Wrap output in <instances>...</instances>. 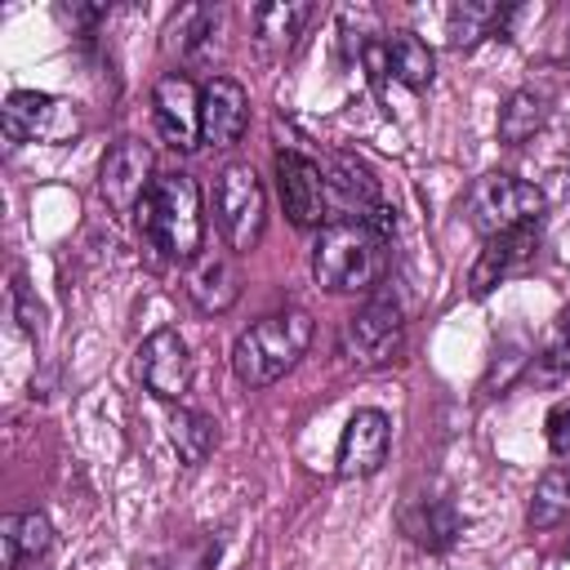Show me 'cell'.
<instances>
[{
    "label": "cell",
    "instance_id": "cell-1",
    "mask_svg": "<svg viewBox=\"0 0 570 570\" xmlns=\"http://www.w3.org/2000/svg\"><path fill=\"white\" fill-rule=\"evenodd\" d=\"M142 236L169 258V263H196L205 240V214H200V187L191 174H160L147 200L138 205Z\"/></svg>",
    "mask_w": 570,
    "mask_h": 570
},
{
    "label": "cell",
    "instance_id": "cell-2",
    "mask_svg": "<svg viewBox=\"0 0 570 570\" xmlns=\"http://www.w3.org/2000/svg\"><path fill=\"white\" fill-rule=\"evenodd\" d=\"M387 240L374 236L365 223L356 218H334L316 232L312 245V276L316 285L334 289V294H356V289H374L387 272Z\"/></svg>",
    "mask_w": 570,
    "mask_h": 570
},
{
    "label": "cell",
    "instance_id": "cell-3",
    "mask_svg": "<svg viewBox=\"0 0 570 570\" xmlns=\"http://www.w3.org/2000/svg\"><path fill=\"white\" fill-rule=\"evenodd\" d=\"M312 343V316L303 307H285V312H267L258 316L249 330L236 334L232 343V370L240 383L249 387H267L281 374H289L298 365V356Z\"/></svg>",
    "mask_w": 570,
    "mask_h": 570
},
{
    "label": "cell",
    "instance_id": "cell-4",
    "mask_svg": "<svg viewBox=\"0 0 570 570\" xmlns=\"http://www.w3.org/2000/svg\"><path fill=\"white\" fill-rule=\"evenodd\" d=\"M543 209H548V200H543V191H539L534 183L494 169V174H485V178L472 183L463 214H468V227H472L481 240H490V236H499V232L539 223Z\"/></svg>",
    "mask_w": 570,
    "mask_h": 570
},
{
    "label": "cell",
    "instance_id": "cell-5",
    "mask_svg": "<svg viewBox=\"0 0 570 570\" xmlns=\"http://www.w3.org/2000/svg\"><path fill=\"white\" fill-rule=\"evenodd\" d=\"M214 218H218L223 240L236 254H249L258 245L263 223H267V191H263L258 174L245 160H232V165L218 169V178H214Z\"/></svg>",
    "mask_w": 570,
    "mask_h": 570
},
{
    "label": "cell",
    "instance_id": "cell-6",
    "mask_svg": "<svg viewBox=\"0 0 570 570\" xmlns=\"http://www.w3.org/2000/svg\"><path fill=\"white\" fill-rule=\"evenodd\" d=\"M401 347H405V321H401L396 294H387V289H379L365 307H356L343 321V352L361 370L392 365L401 356Z\"/></svg>",
    "mask_w": 570,
    "mask_h": 570
},
{
    "label": "cell",
    "instance_id": "cell-7",
    "mask_svg": "<svg viewBox=\"0 0 570 570\" xmlns=\"http://www.w3.org/2000/svg\"><path fill=\"white\" fill-rule=\"evenodd\" d=\"M156 187V151L142 138H120L107 147L98 165V191L116 214H138L147 191Z\"/></svg>",
    "mask_w": 570,
    "mask_h": 570
},
{
    "label": "cell",
    "instance_id": "cell-8",
    "mask_svg": "<svg viewBox=\"0 0 570 570\" xmlns=\"http://www.w3.org/2000/svg\"><path fill=\"white\" fill-rule=\"evenodd\" d=\"M4 138L9 142H67L80 129V116L71 102L53 98V94H36V89H13L4 98Z\"/></svg>",
    "mask_w": 570,
    "mask_h": 570
},
{
    "label": "cell",
    "instance_id": "cell-9",
    "mask_svg": "<svg viewBox=\"0 0 570 570\" xmlns=\"http://www.w3.org/2000/svg\"><path fill=\"white\" fill-rule=\"evenodd\" d=\"M276 187H281V205L289 214L294 227H325L330 218V183L325 169L303 156V151H276Z\"/></svg>",
    "mask_w": 570,
    "mask_h": 570
},
{
    "label": "cell",
    "instance_id": "cell-10",
    "mask_svg": "<svg viewBox=\"0 0 570 570\" xmlns=\"http://www.w3.org/2000/svg\"><path fill=\"white\" fill-rule=\"evenodd\" d=\"M138 379L151 396L160 401H183L187 383H191V356H187V343L178 330H151L142 343H138Z\"/></svg>",
    "mask_w": 570,
    "mask_h": 570
},
{
    "label": "cell",
    "instance_id": "cell-11",
    "mask_svg": "<svg viewBox=\"0 0 570 570\" xmlns=\"http://www.w3.org/2000/svg\"><path fill=\"white\" fill-rule=\"evenodd\" d=\"M387 450H392V423H387V414L374 410V405H361L343 423V436H338V476L343 481L374 476L387 463Z\"/></svg>",
    "mask_w": 570,
    "mask_h": 570
},
{
    "label": "cell",
    "instance_id": "cell-12",
    "mask_svg": "<svg viewBox=\"0 0 570 570\" xmlns=\"http://www.w3.org/2000/svg\"><path fill=\"white\" fill-rule=\"evenodd\" d=\"M249 125V94L232 76H214L200 89V142L214 151H227L245 138Z\"/></svg>",
    "mask_w": 570,
    "mask_h": 570
},
{
    "label": "cell",
    "instance_id": "cell-13",
    "mask_svg": "<svg viewBox=\"0 0 570 570\" xmlns=\"http://www.w3.org/2000/svg\"><path fill=\"white\" fill-rule=\"evenodd\" d=\"M151 107H156V129L169 147L178 151L200 147V89L187 76L178 71L160 76L151 89Z\"/></svg>",
    "mask_w": 570,
    "mask_h": 570
},
{
    "label": "cell",
    "instance_id": "cell-14",
    "mask_svg": "<svg viewBox=\"0 0 570 570\" xmlns=\"http://www.w3.org/2000/svg\"><path fill=\"white\" fill-rule=\"evenodd\" d=\"M539 223H525V227H512V232H499V236H490L485 245H481V254H476V263H472V272H468V285H472V294L476 298H485L508 272H517V267H525L534 254H539Z\"/></svg>",
    "mask_w": 570,
    "mask_h": 570
},
{
    "label": "cell",
    "instance_id": "cell-15",
    "mask_svg": "<svg viewBox=\"0 0 570 570\" xmlns=\"http://www.w3.org/2000/svg\"><path fill=\"white\" fill-rule=\"evenodd\" d=\"M187 294L200 312L218 316L240 298V267L227 249H200L196 263H187Z\"/></svg>",
    "mask_w": 570,
    "mask_h": 570
},
{
    "label": "cell",
    "instance_id": "cell-16",
    "mask_svg": "<svg viewBox=\"0 0 570 570\" xmlns=\"http://www.w3.org/2000/svg\"><path fill=\"white\" fill-rule=\"evenodd\" d=\"M401 525H405V534L419 543V548H428V552H445L450 543H454V534H459V512H454V503L450 499H410L405 508H401Z\"/></svg>",
    "mask_w": 570,
    "mask_h": 570
},
{
    "label": "cell",
    "instance_id": "cell-17",
    "mask_svg": "<svg viewBox=\"0 0 570 570\" xmlns=\"http://www.w3.org/2000/svg\"><path fill=\"white\" fill-rule=\"evenodd\" d=\"M0 539H4V570H22L27 561H40L53 548V525H49L45 512L4 517L0 521Z\"/></svg>",
    "mask_w": 570,
    "mask_h": 570
},
{
    "label": "cell",
    "instance_id": "cell-18",
    "mask_svg": "<svg viewBox=\"0 0 570 570\" xmlns=\"http://www.w3.org/2000/svg\"><path fill=\"white\" fill-rule=\"evenodd\" d=\"M312 18V4L303 0H272V4H258L254 9V31H258V45L281 53V49H294V40L303 36Z\"/></svg>",
    "mask_w": 570,
    "mask_h": 570
},
{
    "label": "cell",
    "instance_id": "cell-19",
    "mask_svg": "<svg viewBox=\"0 0 570 570\" xmlns=\"http://www.w3.org/2000/svg\"><path fill=\"white\" fill-rule=\"evenodd\" d=\"M383 49H387V71H392L405 89H423V85L432 80L436 58H432V49H428L414 31H392V36L383 40Z\"/></svg>",
    "mask_w": 570,
    "mask_h": 570
},
{
    "label": "cell",
    "instance_id": "cell-20",
    "mask_svg": "<svg viewBox=\"0 0 570 570\" xmlns=\"http://www.w3.org/2000/svg\"><path fill=\"white\" fill-rule=\"evenodd\" d=\"M218 22H223V9H214V4H191V9H183V13L174 18L169 36H178V53H183L187 62H209Z\"/></svg>",
    "mask_w": 570,
    "mask_h": 570
},
{
    "label": "cell",
    "instance_id": "cell-21",
    "mask_svg": "<svg viewBox=\"0 0 570 570\" xmlns=\"http://www.w3.org/2000/svg\"><path fill=\"white\" fill-rule=\"evenodd\" d=\"M325 183H330V191H334V200H338V209L347 218H365L374 205H383L379 200V183L370 178V169H361L352 160H334V169L325 174Z\"/></svg>",
    "mask_w": 570,
    "mask_h": 570
},
{
    "label": "cell",
    "instance_id": "cell-22",
    "mask_svg": "<svg viewBox=\"0 0 570 570\" xmlns=\"http://www.w3.org/2000/svg\"><path fill=\"white\" fill-rule=\"evenodd\" d=\"M566 517H570V463L548 468V472L539 476V485H534L530 508H525L530 530H552V525H561Z\"/></svg>",
    "mask_w": 570,
    "mask_h": 570
},
{
    "label": "cell",
    "instance_id": "cell-23",
    "mask_svg": "<svg viewBox=\"0 0 570 570\" xmlns=\"http://www.w3.org/2000/svg\"><path fill=\"white\" fill-rule=\"evenodd\" d=\"M169 441H174L178 459H183L187 468H196V463L209 459V450H214V441H218V428H214L209 414L178 405V410L169 414Z\"/></svg>",
    "mask_w": 570,
    "mask_h": 570
},
{
    "label": "cell",
    "instance_id": "cell-24",
    "mask_svg": "<svg viewBox=\"0 0 570 570\" xmlns=\"http://www.w3.org/2000/svg\"><path fill=\"white\" fill-rule=\"evenodd\" d=\"M543 116H548V102L534 94V89H517L508 94L503 111H499V142L503 147H521L525 138H534L543 129Z\"/></svg>",
    "mask_w": 570,
    "mask_h": 570
},
{
    "label": "cell",
    "instance_id": "cell-25",
    "mask_svg": "<svg viewBox=\"0 0 570 570\" xmlns=\"http://www.w3.org/2000/svg\"><path fill=\"white\" fill-rule=\"evenodd\" d=\"M512 18H517V9L463 0V4L450 9V40H454V45H472V40H481V36H499Z\"/></svg>",
    "mask_w": 570,
    "mask_h": 570
},
{
    "label": "cell",
    "instance_id": "cell-26",
    "mask_svg": "<svg viewBox=\"0 0 570 570\" xmlns=\"http://www.w3.org/2000/svg\"><path fill=\"white\" fill-rule=\"evenodd\" d=\"M530 379H534L539 387H557V383L570 379V307L557 316L552 334H548L543 347L534 352V361H530Z\"/></svg>",
    "mask_w": 570,
    "mask_h": 570
},
{
    "label": "cell",
    "instance_id": "cell-27",
    "mask_svg": "<svg viewBox=\"0 0 570 570\" xmlns=\"http://www.w3.org/2000/svg\"><path fill=\"white\" fill-rule=\"evenodd\" d=\"M218 552H223V539L205 534V539H191V543H178L174 552H165L160 570H214Z\"/></svg>",
    "mask_w": 570,
    "mask_h": 570
},
{
    "label": "cell",
    "instance_id": "cell-28",
    "mask_svg": "<svg viewBox=\"0 0 570 570\" xmlns=\"http://www.w3.org/2000/svg\"><path fill=\"white\" fill-rule=\"evenodd\" d=\"M548 450L557 459H570V396L548 410Z\"/></svg>",
    "mask_w": 570,
    "mask_h": 570
},
{
    "label": "cell",
    "instance_id": "cell-29",
    "mask_svg": "<svg viewBox=\"0 0 570 570\" xmlns=\"http://www.w3.org/2000/svg\"><path fill=\"white\" fill-rule=\"evenodd\" d=\"M13 303H18V316H22L27 334H36V330H40V307H31V298H27V281H22V276H13Z\"/></svg>",
    "mask_w": 570,
    "mask_h": 570
}]
</instances>
